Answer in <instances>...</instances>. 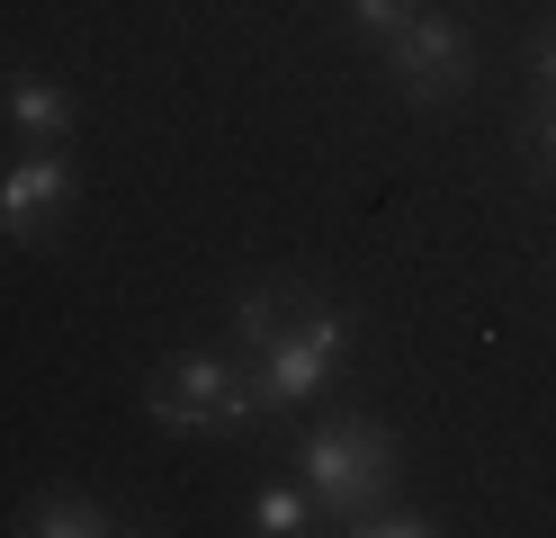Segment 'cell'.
<instances>
[{
    "instance_id": "obj_12",
    "label": "cell",
    "mask_w": 556,
    "mask_h": 538,
    "mask_svg": "<svg viewBox=\"0 0 556 538\" xmlns=\"http://www.w3.org/2000/svg\"><path fill=\"white\" fill-rule=\"evenodd\" d=\"M530 153L556 171V90H539V117H530Z\"/></svg>"
},
{
    "instance_id": "obj_2",
    "label": "cell",
    "mask_w": 556,
    "mask_h": 538,
    "mask_svg": "<svg viewBox=\"0 0 556 538\" xmlns=\"http://www.w3.org/2000/svg\"><path fill=\"white\" fill-rule=\"evenodd\" d=\"M341 359H351V314H341L324 287H305V305L278 323L261 350H242V368H252L261 404H315Z\"/></svg>"
},
{
    "instance_id": "obj_6",
    "label": "cell",
    "mask_w": 556,
    "mask_h": 538,
    "mask_svg": "<svg viewBox=\"0 0 556 538\" xmlns=\"http://www.w3.org/2000/svg\"><path fill=\"white\" fill-rule=\"evenodd\" d=\"M0 108H10V126L27 143H73V126H81V99L63 90L54 72H37V63H18L10 82H0Z\"/></svg>"
},
{
    "instance_id": "obj_5",
    "label": "cell",
    "mask_w": 556,
    "mask_h": 538,
    "mask_svg": "<svg viewBox=\"0 0 556 538\" xmlns=\"http://www.w3.org/2000/svg\"><path fill=\"white\" fill-rule=\"evenodd\" d=\"M73 162H63V143H27V153L0 171V234L10 242H46V225L63 207H73Z\"/></svg>"
},
{
    "instance_id": "obj_7",
    "label": "cell",
    "mask_w": 556,
    "mask_h": 538,
    "mask_svg": "<svg viewBox=\"0 0 556 538\" xmlns=\"http://www.w3.org/2000/svg\"><path fill=\"white\" fill-rule=\"evenodd\" d=\"M10 529H27V538H109V529H126V521H117L99 493H73V485H54V493H27Z\"/></svg>"
},
{
    "instance_id": "obj_8",
    "label": "cell",
    "mask_w": 556,
    "mask_h": 538,
    "mask_svg": "<svg viewBox=\"0 0 556 538\" xmlns=\"http://www.w3.org/2000/svg\"><path fill=\"white\" fill-rule=\"evenodd\" d=\"M296 305H305V278H242V287H233V341L261 350Z\"/></svg>"
},
{
    "instance_id": "obj_13",
    "label": "cell",
    "mask_w": 556,
    "mask_h": 538,
    "mask_svg": "<svg viewBox=\"0 0 556 538\" xmlns=\"http://www.w3.org/2000/svg\"><path fill=\"white\" fill-rule=\"evenodd\" d=\"M530 72H539V90H556V27L539 36V54H530Z\"/></svg>"
},
{
    "instance_id": "obj_1",
    "label": "cell",
    "mask_w": 556,
    "mask_h": 538,
    "mask_svg": "<svg viewBox=\"0 0 556 538\" xmlns=\"http://www.w3.org/2000/svg\"><path fill=\"white\" fill-rule=\"evenodd\" d=\"M296 466H305V493H315V512L359 521V512H377V502L395 493L404 449H395V430H387V422H368V413H332V422L305 430Z\"/></svg>"
},
{
    "instance_id": "obj_11",
    "label": "cell",
    "mask_w": 556,
    "mask_h": 538,
    "mask_svg": "<svg viewBox=\"0 0 556 538\" xmlns=\"http://www.w3.org/2000/svg\"><path fill=\"white\" fill-rule=\"evenodd\" d=\"M413 10H422V0H341V18H351V27L368 36V46H387V36H395Z\"/></svg>"
},
{
    "instance_id": "obj_4",
    "label": "cell",
    "mask_w": 556,
    "mask_h": 538,
    "mask_svg": "<svg viewBox=\"0 0 556 538\" xmlns=\"http://www.w3.org/2000/svg\"><path fill=\"white\" fill-rule=\"evenodd\" d=\"M377 54H387V82H395L413 108H448V99L476 82V36L448 18V10H413Z\"/></svg>"
},
{
    "instance_id": "obj_10",
    "label": "cell",
    "mask_w": 556,
    "mask_h": 538,
    "mask_svg": "<svg viewBox=\"0 0 556 538\" xmlns=\"http://www.w3.org/2000/svg\"><path fill=\"white\" fill-rule=\"evenodd\" d=\"M351 529H359V538H440L448 521H431L422 502H395V493H387V502H377V512H359Z\"/></svg>"
},
{
    "instance_id": "obj_3",
    "label": "cell",
    "mask_w": 556,
    "mask_h": 538,
    "mask_svg": "<svg viewBox=\"0 0 556 538\" xmlns=\"http://www.w3.org/2000/svg\"><path fill=\"white\" fill-rule=\"evenodd\" d=\"M144 413L162 430H252L269 404H261V386L242 359L225 350H180V359H162V377L144 386Z\"/></svg>"
},
{
    "instance_id": "obj_9",
    "label": "cell",
    "mask_w": 556,
    "mask_h": 538,
    "mask_svg": "<svg viewBox=\"0 0 556 538\" xmlns=\"http://www.w3.org/2000/svg\"><path fill=\"white\" fill-rule=\"evenodd\" d=\"M252 529H261V538L315 529V493H305V485H261V493H252Z\"/></svg>"
}]
</instances>
